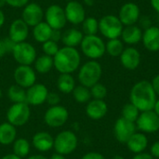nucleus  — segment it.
I'll return each instance as SVG.
<instances>
[{"instance_id":"27","label":"nucleus","mask_w":159,"mask_h":159,"mask_svg":"<svg viewBox=\"0 0 159 159\" xmlns=\"http://www.w3.org/2000/svg\"><path fill=\"white\" fill-rule=\"evenodd\" d=\"M52 31L53 29L46 21H41L40 23H38L34 27L33 35L35 41L43 44L46 41L50 40Z\"/></svg>"},{"instance_id":"53","label":"nucleus","mask_w":159,"mask_h":159,"mask_svg":"<svg viewBox=\"0 0 159 159\" xmlns=\"http://www.w3.org/2000/svg\"><path fill=\"white\" fill-rule=\"evenodd\" d=\"M84 1V3L87 5V6H89V7H92L94 4H95V2H96V0H83Z\"/></svg>"},{"instance_id":"45","label":"nucleus","mask_w":159,"mask_h":159,"mask_svg":"<svg viewBox=\"0 0 159 159\" xmlns=\"http://www.w3.org/2000/svg\"><path fill=\"white\" fill-rule=\"evenodd\" d=\"M132 159H155L152 156L151 154H148V153H140V154H136L133 158Z\"/></svg>"},{"instance_id":"34","label":"nucleus","mask_w":159,"mask_h":159,"mask_svg":"<svg viewBox=\"0 0 159 159\" xmlns=\"http://www.w3.org/2000/svg\"><path fill=\"white\" fill-rule=\"evenodd\" d=\"M82 30L86 35H94L99 31V20L93 17H89L82 22Z\"/></svg>"},{"instance_id":"31","label":"nucleus","mask_w":159,"mask_h":159,"mask_svg":"<svg viewBox=\"0 0 159 159\" xmlns=\"http://www.w3.org/2000/svg\"><path fill=\"white\" fill-rule=\"evenodd\" d=\"M7 97L12 103L26 102V89L16 85H11L7 89Z\"/></svg>"},{"instance_id":"1","label":"nucleus","mask_w":159,"mask_h":159,"mask_svg":"<svg viewBox=\"0 0 159 159\" xmlns=\"http://www.w3.org/2000/svg\"><path fill=\"white\" fill-rule=\"evenodd\" d=\"M157 96L151 82L142 80L132 87L129 93V100L140 112H145L154 109L157 100Z\"/></svg>"},{"instance_id":"35","label":"nucleus","mask_w":159,"mask_h":159,"mask_svg":"<svg viewBox=\"0 0 159 159\" xmlns=\"http://www.w3.org/2000/svg\"><path fill=\"white\" fill-rule=\"evenodd\" d=\"M121 114H122L121 117L125 118L126 120H129V121H131V122L135 123L137 121L141 112L131 102H129V103L124 105Z\"/></svg>"},{"instance_id":"11","label":"nucleus","mask_w":159,"mask_h":159,"mask_svg":"<svg viewBox=\"0 0 159 159\" xmlns=\"http://www.w3.org/2000/svg\"><path fill=\"white\" fill-rule=\"evenodd\" d=\"M15 83L27 89L36 83V72L31 65H19L13 74Z\"/></svg>"},{"instance_id":"33","label":"nucleus","mask_w":159,"mask_h":159,"mask_svg":"<svg viewBox=\"0 0 159 159\" xmlns=\"http://www.w3.org/2000/svg\"><path fill=\"white\" fill-rule=\"evenodd\" d=\"M124 44L118 38L109 39L105 44V51L112 57H118L124 50Z\"/></svg>"},{"instance_id":"14","label":"nucleus","mask_w":159,"mask_h":159,"mask_svg":"<svg viewBox=\"0 0 159 159\" xmlns=\"http://www.w3.org/2000/svg\"><path fill=\"white\" fill-rule=\"evenodd\" d=\"M45 14L43 11V8L40 5L36 3H28L21 14V20L30 27H34L41 21H43Z\"/></svg>"},{"instance_id":"30","label":"nucleus","mask_w":159,"mask_h":159,"mask_svg":"<svg viewBox=\"0 0 159 159\" xmlns=\"http://www.w3.org/2000/svg\"><path fill=\"white\" fill-rule=\"evenodd\" d=\"M12 150L13 154L20 158H24L28 157L31 150L30 142L25 138H19L16 139L15 142L12 143Z\"/></svg>"},{"instance_id":"5","label":"nucleus","mask_w":159,"mask_h":159,"mask_svg":"<svg viewBox=\"0 0 159 159\" xmlns=\"http://www.w3.org/2000/svg\"><path fill=\"white\" fill-rule=\"evenodd\" d=\"M80 47L83 54L94 61L102 58L106 52L103 40L96 34L85 35L80 44Z\"/></svg>"},{"instance_id":"29","label":"nucleus","mask_w":159,"mask_h":159,"mask_svg":"<svg viewBox=\"0 0 159 159\" xmlns=\"http://www.w3.org/2000/svg\"><path fill=\"white\" fill-rule=\"evenodd\" d=\"M34 71L38 74H48L51 71V69L54 67L53 63V57L48 56V55H42L36 58V60L34 62Z\"/></svg>"},{"instance_id":"12","label":"nucleus","mask_w":159,"mask_h":159,"mask_svg":"<svg viewBox=\"0 0 159 159\" xmlns=\"http://www.w3.org/2000/svg\"><path fill=\"white\" fill-rule=\"evenodd\" d=\"M45 19L46 22L54 30L62 29L67 22L64 8H62L59 5L49 6L46 10Z\"/></svg>"},{"instance_id":"47","label":"nucleus","mask_w":159,"mask_h":159,"mask_svg":"<svg viewBox=\"0 0 159 159\" xmlns=\"http://www.w3.org/2000/svg\"><path fill=\"white\" fill-rule=\"evenodd\" d=\"M0 159H22V158H20V157H17L16 155H14V154L12 153V154H7V155L4 156V157H0Z\"/></svg>"},{"instance_id":"56","label":"nucleus","mask_w":159,"mask_h":159,"mask_svg":"<svg viewBox=\"0 0 159 159\" xmlns=\"http://www.w3.org/2000/svg\"><path fill=\"white\" fill-rule=\"evenodd\" d=\"M2 96H3V92H2V89H0V99L2 98Z\"/></svg>"},{"instance_id":"23","label":"nucleus","mask_w":159,"mask_h":159,"mask_svg":"<svg viewBox=\"0 0 159 159\" xmlns=\"http://www.w3.org/2000/svg\"><path fill=\"white\" fill-rule=\"evenodd\" d=\"M148 139L143 132H135L126 143L128 149L133 154L143 153L148 146Z\"/></svg>"},{"instance_id":"15","label":"nucleus","mask_w":159,"mask_h":159,"mask_svg":"<svg viewBox=\"0 0 159 159\" xmlns=\"http://www.w3.org/2000/svg\"><path fill=\"white\" fill-rule=\"evenodd\" d=\"M48 92L49 91L45 85L35 83L26 89V102L32 106L41 105L46 102Z\"/></svg>"},{"instance_id":"22","label":"nucleus","mask_w":159,"mask_h":159,"mask_svg":"<svg viewBox=\"0 0 159 159\" xmlns=\"http://www.w3.org/2000/svg\"><path fill=\"white\" fill-rule=\"evenodd\" d=\"M143 46L149 51H159V27L151 26L143 34Z\"/></svg>"},{"instance_id":"6","label":"nucleus","mask_w":159,"mask_h":159,"mask_svg":"<svg viewBox=\"0 0 159 159\" xmlns=\"http://www.w3.org/2000/svg\"><path fill=\"white\" fill-rule=\"evenodd\" d=\"M31 116L30 105L27 102L12 103L7 112V120L14 127H21L27 124Z\"/></svg>"},{"instance_id":"51","label":"nucleus","mask_w":159,"mask_h":159,"mask_svg":"<svg viewBox=\"0 0 159 159\" xmlns=\"http://www.w3.org/2000/svg\"><path fill=\"white\" fill-rule=\"evenodd\" d=\"M154 111H155V113L157 115L159 116V99L158 100H157V102H156V104H155V106H154V109H153Z\"/></svg>"},{"instance_id":"44","label":"nucleus","mask_w":159,"mask_h":159,"mask_svg":"<svg viewBox=\"0 0 159 159\" xmlns=\"http://www.w3.org/2000/svg\"><path fill=\"white\" fill-rule=\"evenodd\" d=\"M151 84H152V86H153V89H154L156 94H157V96H159V75H156V76L153 78Z\"/></svg>"},{"instance_id":"8","label":"nucleus","mask_w":159,"mask_h":159,"mask_svg":"<svg viewBox=\"0 0 159 159\" xmlns=\"http://www.w3.org/2000/svg\"><path fill=\"white\" fill-rule=\"evenodd\" d=\"M11 54L20 65H31L37 58L34 47L25 41L17 43Z\"/></svg>"},{"instance_id":"36","label":"nucleus","mask_w":159,"mask_h":159,"mask_svg":"<svg viewBox=\"0 0 159 159\" xmlns=\"http://www.w3.org/2000/svg\"><path fill=\"white\" fill-rule=\"evenodd\" d=\"M89 89H90L91 98H93L95 100H103L107 96L106 87L100 82L95 84L94 86H92Z\"/></svg>"},{"instance_id":"41","label":"nucleus","mask_w":159,"mask_h":159,"mask_svg":"<svg viewBox=\"0 0 159 159\" xmlns=\"http://www.w3.org/2000/svg\"><path fill=\"white\" fill-rule=\"evenodd\" d=\"M81 159H106L104 157V156H102V154L98 153V152H89L85 154Z\"/></svg>"},{"instance_id":"20","label":"nucleus","mask_w":159,"mask_h":159,"mask_svg":"<svg viewBox=\"0 0 159 159\" xmlns=\"http://www.w3.org/2000/svg\"><path fill=\"white\" fill-rule=\"evenodd\" d=\"M120 57V62L128 70H135L141 62V54L135 48H128L123 50Z\"/></svg>"},{"instance_id":"26","label":"nucleus","mask_w":159,"mask_h":159,"mask_svg":"<svg viewBox=\"0 0 159 159\" xmlns=\"http://www.w3.org/2000/svg\"><path fill=\"white\" fill-rule=\"evenodd\" d=\"M122 39L126 44L135 45L143 38L142 30L136 25H129L123 29L121 34Z\"/></svg>"},{"instance_id":"38","label":"nucleus","mask_w":159,"mask_h":159,"mask_svg":"<svg viewBox=\"0 0 159 159\" xmlns=\"http://www.w3.org/2000/svg\"><path fill=\"white\" fill-rule=\"evenodd\" d=\"M15 45L16 43H14L9 37L0 39V58L4 57L7 53H12Z\"/></svg>"},{"instance_id":"3","label":"nucleus","mask_w":159,"mask_h":159,"mask_svg":"<svg viewBox=\"0 0 159 159\" xmlns=\"http://www.w3.org/2000/svg\"><path fill=\"white\" fill-rule=\"evenodd\" d=\"M102 75V68L101 64L94 60L84 63L78 72V81L80 85L90 89L92 86L100 82Z\"/></svg>"},{"instance_id":"17","label":"nucleus","mask_w":159,"mask_h":159,"mask_svg":"<svg viewBox=\"0 0 159 159\" xmlns=\"http://www.w3.org/2000/svg\"><path fill=\"white\" fill-rule=\"evenodd\" d=\"M140 18V8L135 3H126L124 4L120 10L118 19L121 23L126 26L134 25Z\"/></svg>"},{"instance_id":"16","label":"nucleus","mask_w":159,"mask_h":159,"mask_svg":"<svg viewBox=\"0 0 159 159\" xmlns=\"http://www.w3.org/2000/svg\"><path fill=\"white\" fill-rule=\"evenodd\" d=\"M67 21L72 24H80L86 19V11L82 4L77 1L71 0L67 3L64 8Z\"/></svg>"},{"instance_id":"13","label":"nucleus","mask_w":159,"mask_h":159,"mask_svg":"<svg viewBox=\"0 0 159 159\" xmlns=\"http://www.w3.org/2000/svg\"><path fill=\"white\" fill-rule=\"evenodd\" d=\"M136 124L126 120L123 117L118 118L114 126V135L116 140L120 143H126L129 139L136 132Z\"/></svg>"},{"instance_id":"48","label":"nucleus","mask_w":159,"mask_h":159,"mask_svg":"<svg viewBox=\"0 0 159 159\" xmlns=\"http://www.w3.org/2000/svg\"><path fill=\"white\" fill-rule=\"evenodd\" d=\"M151 5L154 9L159 13V0H151Z\"/></svg>"},{"instance_id":"32","label":"nucleus","mask_w":159,"mask_h":159,"mask_svg":"<svg viewBox=\"0 0 159 159\" xmlns=\"http://www.w3.org/2000/svg\"><path fill=\"white\" fill-rule=\"evenodd\" d=\"M72 94L75 101L78 103H88L91 100L90 89L82 85L75 86Z\"/></svg>"},{"instance_id":"9","label":"nucleus","mask_w":159,"mask_h":159,"mask_svg":"<svg viewBox=\"0 0 159 159\" xmlns=\"http://www.w3.org/2000/svg\"><path fill=\"white\" fill-rule=\"evenodd\" d=\"M69 118L68 110L62 105L50 106L44 115V121L49 128H61Z\"/></svg>"},{"instance_id":"21","label":"nucleus","mask_w":159,"mask_h":159,"mask_svg":"<svg viewBox=\"0 0 159 159\" xmlns=\"http://www.w3.org/2000/svg\"><path fill=\"white\" fill-rule=\"evenodd\" d=\"M32 144L39 152H48L53 148L54 138L47 131H39L33 136Z\"/></svg>"},{"instance_id":"4","label":"nucleus","mask_w":159,"mask_h":159,"mask_svg":"<svg viewBox=\"0 0 159 159\" xmlns=\"http://www.w3.org/2000/svg\"><path fill=\"white\" fill-rule=\"evenodd\" d=\"M78 145V139L75 132L71 130H62L54 137L53 149L56 153L68 156L73 154Z\"/></svg>"},{"instance_id":"24","label":"nucleus","mask_w":159,"mask_h":159,"mask_svg":"<svg viewBox=\"0 0 159 159\" xmlns=\"http://www.w3.org/2000/svg\"><path fill=\"white\" fill-rule=\"evenodd\" d=\"M17 139V129L16 127L10 123L4 122L0 124V144L7 146L12 144Z\"/></svg>"},{"instance_id":"18","label":"nucleus","mask_w":159,"mask_h":159,"mask_svg":"<svg viewBox=\"0 0 159 159\" xmlns=\"http://www.w3.org/2000/svg\"><path fill=\"white\" fill-rule=\"evenodd\" d=\"M29 35V26L21 20L17 19L13 20L9 26L8 37L14 43L24 42Z\"/></svg>"},{"instance_id":"10","label":"nucleus","mask_w":159,"mask_h":159,"mask_svg":"<svg viewBox=\"0 0 159 159\" xmlns=\"http://www.w3.org/2000/svg\"><path fill=\"white\" fill-rule=\"evenodd\" d=\"M135 124L138 129L144 134L155 133L159 130V116L154 110L141 112Z\"/></svg>"},{"instance_id":"55","label":"nucleus","mask_w":159,"mask_h":159,"mask_svg":"<svg viewBox=\"0 0 159 159\" xmlns=\"http://www.w3.org/2000/svg\"><path fill=\"white\" fill-rule=\"evenodd\" d=\"M114 159H125L124 157H120V156H116V157Z\"/></svg>"},{"instance_id":"50","label":"nucleus","mask_w":159,"mask_h":159,"mask_svg":"<svg viewBox=\"0 0 159 159\" xmlns=\"http://www.w3.org/2000/svg\"><path fill=\"white\" fill-rule=\"evenodd\" d=\"M27 159H48L46 157L42 156V155H34V156H31L29 157H27Z\"/></svg>"},{"instance_id":"37","label":"nucleus","mask_w":159,"mask_h":159,"mask_svg":"<svg viewBox=\"0 0 159 159\" xmlns=\"http://www.w3.org/2000/svg\"><path fill=\"white\" fill-rule=\"evenodd\" d=\"M42 49H43L45 55L54 57L57 54V52L59 51L60 48H59V45L57 42L52 41V40H48L42 44Z\"/></svg>"},{"instance_id":"46","label":"nucleus","mask_w":159,"mask_h":159,"mask_svg":"<svg viewBox=\"0 0 159 159\" xmlns=\"http://www.w3.org/2000/svg\"><path fill=\"white\" fill-rule=\"evenodd\" d=\"M141 23H142V26H143V28H145V30L148 29L149 27H151V25H150L151 22H150V20H149L148 17H143V18H142Z\"/></svg>"},{"instance_id":"28","label":"nucleus","mask_w":159,"mask_h":159,"mask_svg":"<svg viewBox=\"0 0 159 159\" xmlns=\"http://www.w3.org/2000/svg\"><path fill=\"white\" fill-rule=\"evenodd\" d=\"M57 88L63 94H70L75 88V78L71 74H61L57 79Z\"/></svg>"},{"instance_id":"2","label":"nucleus","mask_w":159,"mask_h":159,"mask_svg":"<svg viewBox=\"0 0 159 159\" xmlns=\"http://www.w3.org/2000/svg\"><path fill=\"white\" fill-rule=\"evenodd\" d=\"M81 62L80 53L75 48L63 47L53 57L54 68L60 74H71L75 72Z\"/></svg>"},{"instance_id":"57","label":"nucleus","mask_w":159,"mask_h":159,"mask_svg":"<svg viewBox=\"0 0 159 159\" xmlns=\"http://www.w3.org/2000/svg\"></svg>"},{"instance_id":"52","label":"nucleus","mask_w":159,"mask_h":159,"mask_svg":"<svg viewBox=\"0 0 159 159\" xmlns=\"http://www.w3.org/2000/svg\"><path fill=\"white\" fill-rule=\"evenodd\" d=\"M4 22H5V15H4L3 11L0 9V27L3 26Z\"/></svg>"},{"instance_id":"42","label":"nucleus","mask_w":159,"mask_h":159,"mask_svg":"<svg viewBox=\"0 0 159 159\" xmlns=\"http://www.w3.org/2000/svg\"><path fill=\"white\" fill-rule=\"evenodd\" d=\"M150 154L154 158H159V141L155 142L150 149Z\"/></svg>"},{"instance_id":"25","label":"nucleus","mask_w":159,"mask_h":159,"mask_svg":"<svg viewBox=\"0 0 159 159\" xmlns=\"http://www.w3.org/2000/svg\"><path fill=\"white\" fill-rule=\"evenodd\" d=\"M83 38H84L83 33L75 28L68 29L64 31L61 34L62 43L64 44L65 47H70V48H75L78 45H80Z\"/></svg>"},{"instance_id":"43","label":"nucleus","mask_w":159,"mask_h":159,"mask_svg":"<svg viewBox=\"0 0 159 159\" xmlns=\"http://www.w3.org/2000/svg\"><path fill=\"white\" fill-rule=\"evenodd\" d=\"M61 30H54L52 31V34H51V37H50V40L52 41H55L58 43L59 40H61Z\"/></svg>"},{"instance_id":"40","label":"nucleus","mask_w":159,"mask_h":159,"mask_svg":"<svg viewBox=\"0 0 159 159\" xmlns=\"http://www.w3.org/2000/svg\"><path fill=\"white\" fill-rule=\"evenodd\" d=\"M29 0H6V3L12 7H16V8H20L22 7H25L28 4Z\"/></svg>"},{"instance_id":"54","label":"nucleus","mask_w":159,"mask_h":159,"mask_svg":"<svg viewBox=\"0 0 159 159\" xmlns=\"http://www.w3.org/2000/svg\"><path fill=\"white\" fill-rule=\"evenodd\" d=\"M5 5H7V3H6V0H0V9L5 6Z\"/></svg>"},{"instance_id":"7","label":"nucleus","mask_w":159,"mask_h":159,"mask_svg":"<svg viewBox=\"0 0 159 159\" xmlns=\"http://www.w3.org/2000/svg\"><path fill=\"white\" fill-rule=\"evenodd\" d=\"M123 29V24L118 17L115 15H106L99 20V30L108 39H115L121 36Z\"/></svg>"},{"instance_id":"49","label":"nucleus","mask_w":159,"mask_h":159,"mask_svg":"<svg viewBox=\"0 0 159 159\" xmlns=\"http://www.w3.org/2000/svg\"><path fill=\"white\" fill-rule=\"evenodd\" d=\"M49 159H66V158H65V156L61 155V154H58V153H55V154H53V155L50 157V158Z\"/></svg>"},{"instance_id":"39","label":"nucleus","mask_w":159,"mask_h":159,"mask_svg":"<svg viewBox=\"0 0 159 159\" xmlns=\"http://www.w3.org/2000/svg\"><path fill=\"white\" fill-rule=\"evenodd\" d=\"M61 102V97L58 93L56 92H48V97H47V101L46 102L50 105V106H55V105H59Z\"/></svg>"},{"instance_id":"19","label":"nucleus","mask_w":159,"mask_h":159,"mask_svg":"<svg viewBox=\"0 0 159 159\" xmlns=\"http://www.w3.org/2000/svg\"><path fill=\"white\" fill-rule=\"evenodd\" d=\"M108 112L107 103L103 100H90L86 106V114L92 120L103 118Z\"/></svg>"}]
</instances>
